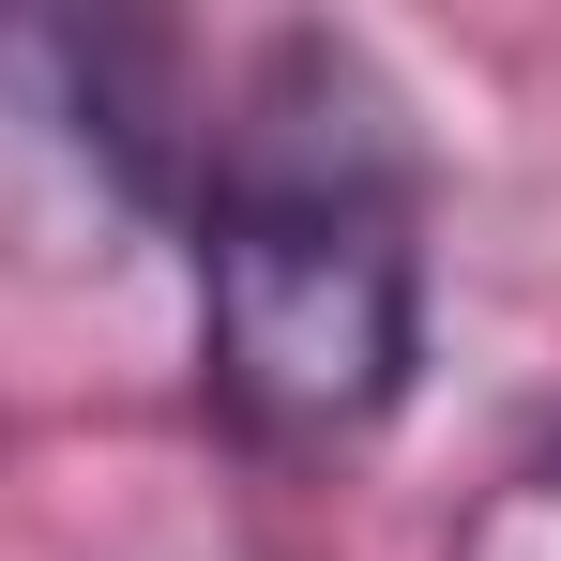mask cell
Instances as JSON below:
<instances>
[{
	"instance_id": "7a4b0ae2",
	"label": "cell",
	"mask_w": 561,
	"mask_h": 561,
	"mask_svg": "<svg viewBox=\"0 0 561 561\" xmlns=\"http://www.w3.org/2000/svg\"><path fill=\"white\" fill-rule=\"evenodd\" d=\"M197 137L213 92L168 15H106V0L0 15V274L106 288L122 259L183 243Z\"/></svg>"
},
{
	"instance_id": "3957f363",
	"label": "cell",
	"mask_w": 561,
	"mask_h": 561,
	"mask_svg": "<svg viewBox=\"0 0 561 561\" xmlns=\"http://www.w3.org/2000/svg\"><path fill=\"white\" fill-rule=\"evenodd\" d=\"M547 501H561V425H547Z\"/></svg>"
},
{
	"instance_id": "6da1fadb",
	"label": "cell",
	"mask_w": 561,
	"mask_h": 561,
	"mask_svg": "<svg viewBox=\"0 0 561 561\" xmlns=\"http://www.w3.org/2000/svg\"><path fill=\"white\" fill-rule=\"evenodd\" d=\"M425 228H440L425 122L365 31L288 15L213 77L183 274H197V425L243 470L304 485L394 440V410L425 394V319H440Z\"/></svg>"
}]
</instances>
